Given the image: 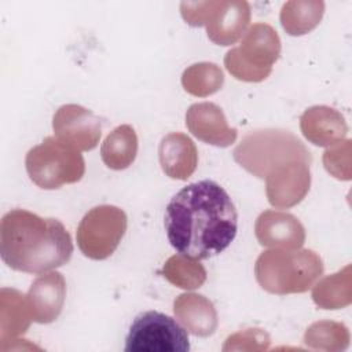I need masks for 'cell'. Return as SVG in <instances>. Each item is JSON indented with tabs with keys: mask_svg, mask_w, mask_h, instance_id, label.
<instances>
[{
	"mask_svg": "<svg viewBox=\"0 0 352 352\" xmlns=\"http://www.w3.org/2000/svg\"><path fill=\"white\" fill-rule=\"evenodd\" d=\"M341 271L331 276L320 280L312 292V298L318 307L324 309H337L340 307L348 305L351 302L349 298L341 296L342 292L349 293V285L341 287Z\"/></svg>",
	"mask_w": 352,
	"mask_h": 352,
	"instance_id": "cell-24",
	"label": "cell"
},
{
	"mask_svg": "<svg viewBox=\"0 0 352 352\" xmlns=\"http://www.w3.org/2000/svg\"><path fill=\"white\" fill-rule=\"evenodd\" d=\"M164 276L182 289H197L206 280L205 268L195 258L176 254L172 256L162 268Z\"/></svg>",
	"mask_w": 352,
	"mask_h": 352,
	"instance_id": "cell-21",
	"label": "cell"
},
{
	"mask_svg": "<svg viewBox=\"0 0 352 352\" xmlns=\"http://www.w3.org/2000/svg\"><path fill=\"white\" fill-rule=\"evenodd\" d=\"M158 157L165 175L179 180L190 177L198 164V151L194 142L180 132H172L162 138Z\"/></svg>",
	"mask_w": 352,
	"mask_h": 352,
	"instance_id": "cell-15",
	"label": "cell"
},
{
	"mask_svg": "<svg viewBox=\"0 0 352 352\" xmlns=\"http://www.w3.org/2000/svg\"><path fill=\"white\" fill-rule=\"evenodd\" d=\"M265 182L270 204L276 208H290L301 202L309 190V162L293 161L267 176Z\"/></svg>",
	"mask_w": 352,
	"mask_h": 352,
	"instance_id": "cell-11",
	"label": "cell"
},
{
	"mask_svg": "<svg viewBox=\"0 0 352 352\" xmlns=\"http://www.w3.org/2000/svg\"><path fill=\"white\" fill-rule=\"evenodd\" d=\"M186 125L199 140L227 147L236 139V129L228 126L227 120L219 106L210 102L195 103L186 113Z\"/></svg>",
	"mask_w": 352,
	"mask_h": 352,
	"instance_id": "cell-12",
	"label": "cell"
},
{
	"mask_svg": "<svg viewBox=\"0 0 352 352\" xmlns=\"http://www.w3.org/2000/svg\"><path fill=\"white\" fill-rule=\"evenodd\" d=\"M302 135L316 146L340 144L346 133L344 117L334 109L315 106L300 118Z\"/></svg>",
	"mask_w": 352,
	"mask_h": 352,
	"instance_id": "cell-16",
	"label": "cell"
},
{
	"mask_svg": "<svg viewBox=\"0 0 352 352\" xmlns=\"http://www.w3.org/2000/svg\"><path fill=\"white\" fill-rule=\"evenodd\" d=\"M280 54V40L267 23H254L239 47L224 56L226 69L238 80L258 82L265 80Z\"/></svg>",
	"mask_w": 352,
	"mask_h": 352,
	"instance_id": "cell-6",
	"label": "cell"
},
{
	"mask_svg": "<svg viewBox=\"0 0 352 352\" xmlns=\"http://www.w3.org/2000/svg\"><path fill=\"white\" fill-rule=\"evenodd\" d=\"M173 312L194 336H212L217 327V314L213 304L201 294H180L173 302Z\"/></svg>",
	"mask_w": 352,
	"mask_h": 352,
	"instance_id": "cell-17",
	"label": "cell"
},
{
	"mask_svg": "<svg viewBox=\"0 0 352 352\" xmlns=\"http://www.w3.org/2000/svg\"><path fill=\"white\" fill-rule=\"evenodd\" d=\"M256 236L263 246L298 249L305 241L301 223L290 213L265 210L256 221Z\"/></svg>",
	"mask_w": 352,
	"mask_h": 352,
	"instance_id": "cell-14",
	"label": "cell"
},
{
	"mask_svg": "<svg viewBox=\"0 0 352 352\" xmlns=\"http://www.w3.org/2000/svg\"><path fill=\"white\" fill-rule=\"evenodd\" d=\"M125 352H188L187 331L170 316L158 311L139 314L125 338Z\"/></svg>",
	"mask_w": 352,
	"mask_h": 352,
	"instance_id": "cell-7",
	"label": "cell"
},
{
	"mask_svg": "<svg viewBox=\"0 0 352 352\" xmlns=\"http://www.w3.org/2000/svg\"><path fill=\"white\" fill-rule=\"evenodd\" d=\"M0 254L15 271L44 274L69 263L73 242L59 220L11 209L0 223Z\"/></svg>",
	"mask_w": 352,
	"mask_h": 352,
	"instance_id": "cell-2",
	"label": "cell"
},
{
	"mask_svg": "<svg viewBox=\"0 0 352 352\" xmlns=\"http://www.w3.org/2000/svg\"><path fill=\"white\" fill-rule=\"evenodd\" d=\"M254 274L260 286L268 293H304L323 274V263L309 249L267 250L258 256Z\"/></svg>",
	"mask_w": 352,
	"mask_h": 352,
	"instance_id": "cell-3",
	"label": "cell"
},
{
	"mask_svg": "<svg viewBox=\"0 0 352 352\" xmlns=\"http://www.w3.org/2000/svg\"><path fill=\"white\" fill-rule=\"evenodd\" d=\"M304 341L307 345L316 349H323L324 344H327L326 349H345L346 345L341 344V341L348 344L349 336L342 324L333 322H318L307 330Z\"/></svg>",
	"mask_w": 352,
	"mask_h": 352,
	"instance_id": "cell-23",
	"label": "cell"
},
{
	"mask_svg": "<svg viewBox=\"0 0 352 352\" xmlns=\"http://www.w3.org/2000/svg\"><path fill=\"white\" fill-rule=\"evenodd\" d=\"M138 154V136L131 125H120L110 132L102 147L100 157L104 165L114 170L128 168Z\"/></svg>",
	"mask_w": 352,
	"mask_h": 352,
	"instance_id": "cell-19",
	"label": "cell"
},
{
	"mask_svg": "<svg viewBox=\"0 0 352 352\" xmlns=\"http://www.w3.org/2000/svg\"><path fill=\"white\" fill-rule=\"evenodd\" d=\"M52 129L58 140L78 151L95 148L102 136L100 120L91 110L73 103L56 110Z\"/></svg>",
	"mask_w": 352,
	"mask_h": 352,
	"instance_id": "cell-9",
	"label": "cell"
},
{
	"mask_svg": "<svg viewBox=\"0 0 352 352\" xmlns=\"http://www.w3.org/2000/svg\"><path fill=\"white\" fill-rule=\"evenodd\" d=\"M235 161L257 177H267L293 161L311 164L309 150L289 131L261 129L248 133L234 150Z\"/></svg>",
	"mask_w": 352,
	"mask_h": 352,
	"instance_id": "cell-4",
	"label": "cell"
},
{
	"mask_svg": "<svg viewBox=\"0 0 352 352\" xmlns=\"http://www.w3.org/2000/svg\"><path fill=\"white\" fill-rule=\"evenodd\" d=\"M126 214L113 205L92 208L80 221L77 245L84 256L104 260L114 253L126 231Z\"/></svg>",
	"mask_w": 352,
	"mask_h": 352,
	"instance_id": "cell-8",
	"label": "cell"
},
{
	"mask_svg": "<svg viewBox=\"0 0 352 352\" xmlns=\"http://www.w3.org/2000/svg\"><path fill=\"white\" fill-rule=\"evenodd\" d=\"M65 296L66 283L62 274L55 271L40 275L26 294L33 322H54L62 311Z\"/></svg>",
	"mask_w": 352,
	"mask_h": 352,
	"instance_id": "cell-13",
	"label": "cell"
},
{
	"mask_svg": "<svg viewBox=\"0 0 352 352\" xmlns=\"http://www.w3.org/2000/svg\"><path fill=\"white\" fill-rule=\"evenodd\" d=\"M30 180L43 190H55L63 184L77 183L85 173L81 153L55 136L45 138L32 147L25 158Z\"/></svg>",
	"mask_w": 352,
	"mask_h": 352,
	"instance_id": "cell-5",
	"label": "cell"
},
{
	"mask_svg": "<svg viewBox=\"0 0 352 352\" xmlns=\"http://www.w3.org/2000/svg\"><path fill=\"white\" fill-rule=\"evenodd\" d=\"M224 81L221 70L214 63H197L186 69L182 84L187 92L195 96H206L221 88Z\"/></svg>",
	"mask_w": 352,
	"mask_h": 352,
	"instance_id": "cell-22",
	"label": "cell"
},
{
	"mask_svg": "<svg viewBox=\"0 0 352 352\" xmlns=\"http://www.w3.org/2000/svg\"><path fill=\"white\" fill-rule=\"evenodd\" d=\"M0 312L1 344L7 342L8 338L23 334L33 320L26 296L15 289H1Z\"/></svg>",
	"mask_w": 352,
	"mask_h": 352,
	"instance_id": "cell-18",
	"label": "cell"
},
{
	"mask_svg": "<svg viewBox=\"0 0 352 352\" xmlns=\"http://www.w3.org/2000/svg\"><path fill=\"white\" fill-rule=\"evenodd\" d=\"M164 227L177 253L205 260L231 245L238 230V213L227 191L205 179L184 186L170 198Z\"/></svg>",
	"mask_w": 352,
	"mask_h": 352,
	"instance_id": "cell-1",
	"label": "cell"
},
{
	"mask_svg": "<svg viewBox=\"0 0 352 352\" xmlns=\"http://www.w3.org/2000/svg\"><path fill=\"white\" fill-rule=\"evenodd\" d=\"M289 1L283 4L280 11V22L283 29L292 36H301L312 30L323 15L324 4L322 1Z\"/></svg>",
	"mask_w": 352,
	"mask_h": 352,
	"instance_id": "cell-20",
	"label": "cell"
},
{
	"mask_svg": "<svg viewBox=\"0 0 352 352\" xmlns=\"http://www.w3.org/2000/svg\"><path fill=\"white\" fill-rule=\"evenodd\" d=\"M249 19L250 7L246 1H208L204 25L213 43L230 45L242 37Z\"/></svg>",
	"mask_w": 352,
	"mask_h": 352,
	"instance_id": "cell-10",
	"label": "cell"
}]
</instances>
